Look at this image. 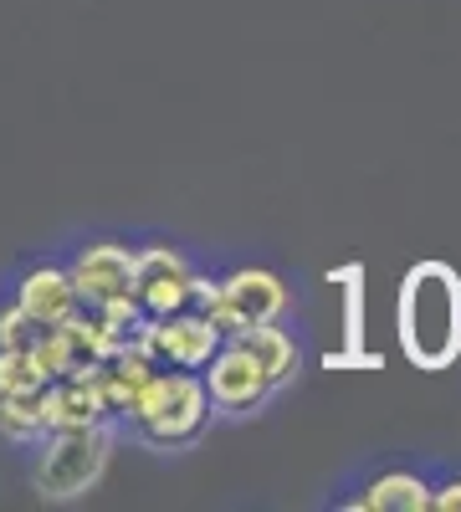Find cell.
Returning a JSON list of instances; mask_svg holds the SVG:
<instances>
[{
  "mask_svg": "<svg viewBox=\"0 0 461 512\" xmlns=\"http://www.w3.org/2000/svg\"><path fill=\"white\" fill-rule=\"evenodd\" d=\"M400 349L415 369H446L461 354V272L421 262L400 282Z\"/></svg>",
  "mask_w": 461,
  "mask_h": 512,
  "instance_id": "1",
  "label": "cell"
},
{
  "mask_svg": "<svg viewBox=\"0 0 461 512\" xmlns=\"http://www.w3.org/2000/svg\"><path fill=\"white\" fill-rule=\"evenodd\" d=\"M134 431L144 446L154 451H185L205 436L211 425V395H205V379H195L190 369H154L149 384L139 390L134 410Z\"/></svg>",
  "mask_w": 461,
  "mask_h": 512,
  "instance_id": "2",
  "label": "cell"
},
{
  "mask_svg": "<svg viewBox=\"0 0 461 512\" xmlns=\"http://www.w3.org/2000/svg\"><path fill=\"white\" fill-rule=\"evenodd\" d=\"M113 436L103 425H67V431H47V451L36 461V492L52 502H72L82 492H93L98 477L108 472Z\"/></svg>",
  "mask_w": 461,
  "mask_h": 512,
  "instance_id": "3",
  "label": "cell"
},
{
  "mask_svg": "<svg viewBox=\"0 0 461 512\" xmlns=\"http://www.w3.org/2000/svg\"><path fill=\"white\" fill-rule=\"evenodd\" d=\"M190 308L205 313L226 338L241 333V328H257V323H277L287 313V287L282 277L272 272H231L226 282H200L195 277V292H190Z\"/></svg>",
  "mask_w": 461,
  "mask_h": 512,
  "instance_id": "4",
  "label": "cell"
},
{
  "mask_svg": "<svg viewBox=\"0 0 461 512\" xmlns=\"http://www.w3.org/2000/svg\"><path fill=\"white\" fill-rule=\"evenodd\" d=\"M226 344V333L205 318V313H195V308H175V313H164V318H149V328H144V354L164 369H205L211 364V354Z\"/></svg>",
  "mask_w": 461,
  "mask_h": 512,
  "instance_id": "5",
  "label": "cell"
},
{
  "mask_svg": "<svg viewBox=\"0 0 461 512\" xmlns=\"http://www.w3.org/2000/svg\"><path fill=\"white\" fill-rule=\"evenodd\" d=\"M72 287H77V308L82 313H113V308H134V251H123L113 241L88 246L72 262Z\"/></svg>",
  "mask_w": 461,
  "mask_h": 512,
  "instance_id": "6",
  "label": "cell"
},
{
  "mask_svg": "<svg viewBox=\"0 0 461 512\" xmlns=\"http://www.w3.org/2000/svg\"><path fill=\"white\" fill-rule=\"evenodd\" d=\"M190 292H195V272L180 251L149 246V251L134 256V308L144 318H164L175 308H190Z\"/></svg>",
  "mask_w": 461,
  "mask_h": 512,
  "instance_id": "7",
  "label": "cell"
},
{
  "mask_svg": "<svg viewBox=\"0 0 461 512\" xmlns=\"http://www.w3.org/2000/svg\"><path fill=\"white\" fill-rule=\"evenodd\" d=\"M205 395H211V410H221V415H251V410L267 405L272 384L257 369V359L226 338L211 354V364H205Z\"/></svg>",
  "mask_w": 461,
  "mask_h": 512,
  "instance_id": "8",
  "label": "cell"
},
{
  "mask_svg": "<svg viewBox=\"0 0 461 512\" xmlns=\"http://www.w3.org/2000/svg\"><path fill=\"white\" fill-rule=\"evenodd\" d=\"M108 405L98 395L93 374H57L41 395V425L47 431H67V425H103Z\"/></svg>",
  "mask_w": 461,
  "mask_h": 512,
  "instance_id": "9",
  "label": "cell"
},
{
  "mask_svg": "<svg viewBox=\"0 0 461 512\" xmlns=\"http://www.w3.org/2000/svg\"><path fill=\"white\" fill-rule=\"evenodd\" d=\"M231 344L236 349H246L251 359H257V369L267 374V384L272 390H282V384H292L298 379V344L282 333V328H272V323H257V328H241V333H231Z\"/></svg>",
  "mask_w": 461,
  "mask_h": 512,
  "instance_id": "10",
  "label": "cell"
},
{
  "mask_svg": "<svg viewBox=\"0 0 461 512\" xmlns=\"http://www.w3.org/2000/svg\"><path fill=\"white\" fill-rule=\"evenodd\" d=\"M16 303L31 313V318H41V323H67L72 313H77V287H72V277L67 272H57V267H36V272H26L21 277V297Z\"/></svg>",
  "mask_w": 461,
  "mask_h": 512,
  "instance_id": "11",
  "label": "cell"
},
{
  "mask_svg": "<svg viewBox=\"0 0 461 512\" xmlns=\"http://www.w3.org/2000/svg\"><path fill=\"white\" fill-rule=\"evenodd\" d=\"M47 384H52V374L36 364V354L0 349V405H36L41 410Z\"/></svg>",
  "mask_w": 461,
  "mask_h": 512,
  "instance_id": "12",
  "label": "cell"
},
{
  "mask_svg": "<svg viewBox=\"0 0 461 512\" xmlns=\"http://www.w3.org/2000/svg\"><path fill=\"white\" fill-rule=\"evenodd\" d=\"M426 507H431V487L410 472H390L364 497H354V512H426Z\"/></svg>",
  "mask_w": 461,
  "mask_h": 512,
  "instance_id": "13",
  "label": "cell"
},
{
  "mask_svg": "<svg viewBox=\"0 0 461 512\" xmlns=\"http://www.w3.org/2000/svg\"><path fill=\"white\" fill-rule=\"evenodd\" d=\"M47 333H52V323L31 318L21 303L0 313V349H21V354H36V349H41V338H47Z\"/></svg>",
  "mask_w": 461,
  "mask_h": 512,
  "instance_id": "14",
  "label": "cell"
},
{
  "mask_svg": "<svg viewBox=\"0 0 461 512\" xmlns=\"http://www.w3.org/2000/svg\"><path fill=\"white\" fill-rule=\"evenodd\" d=\"M0 431L11 441H36V436H47V425H41L36 405H0Z\"/></svg>",
  "mask_w": 461,
  "mask_h": 512,
  "instance_id": "15",
  "label": "cell"
},
{
  "mask_svg": "<svg viewBox=\"0 0 461 512\" xmlns=\"http://www.w3.org/2000/svg\"><path fill=\"white\" fill-rule=\"evenodd\" d=\"M431 507L436 512H461V482H446L441 492H431Z\"/></svg>",
  "mask_w": 461,
  "mask_h": 512,
  "instance_id": "16",
  "label": "cell"
}]
</instances>
